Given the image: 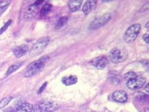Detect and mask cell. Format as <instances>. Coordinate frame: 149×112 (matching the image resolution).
<instances>
[{
	"label": "cell",
	"mask_w": 149,
	"mask_h": 112,
	"mask_svg": "<svg viewBox=\"0 0 149 112\" xmlns=\"http://www.w3.org/2000/svg\"><path fill=\"white\" fill-rule=\"evenodd\" d=\"M49 41L50 39L47 37H43L39 40H38L31 48L30 51H29V56L35 57L41 54L43 52V51L46 49V46H48Z\"/></svg>",
	"instance_id": "1"
},
{
	"label": "cell",
	"mask_w": 149,
	"mask_h": 112,
	"mask_svg": "<svg viewBox=\"0 0 149 112\" xmlns=\"http://www.w3.org/2000/svg\"><path fill=\"white\" fill-rule=\"evenodd\" d=\"M141 27L140 24L137 23L131 25L125 33L124 41L126 43L133 42L136 39L139 34L141 32Z\"/></svg>",
	"instance_id": "2"
},
{
	"label": "cell",
	"mask_w": 149,
	"mask_h": 112,
	"mask_svg": "<svg viewBox=\"0 0 149 112\" xmlns=\"http://www.w3.org/2000/svg\"><path fill=\"white\" fill-rule=\"evenodd\" d=\"M45 64L41 62L40 60H36L30 63L27 66L25 73V77L29 78V77H33V76L37 74L41 70L44 69Z\"/></svg>",
	"instance_id": "3"
},
{
	"label": "cell",
	"mask_w": 149,
	"mask_h": 112,
	"mask_svg": "<svg viewBox=\"0 0 149 112\" xmlns=\"http://www.w3.org/2000/svg\"><path fill=\"white\" fill-rule=\"evenodd\" d=\"M111 15L109 13H105V14L98 17L95 19L93 22L88 26V29L91 30H97V29L100 28V27L104 26L106 24L111 20Z\"/></svg>",
	"instance_id": "4"
},
{
	"label": "cell",
	"mask_w": 149,
	"mask_h": 112,
	"mask_svg": "<svg viewBox=\"0 0 149 112\" xmlns=\"http://www.w3.org/2000/svg\"><path fill=\"white\" fill-rule=\"evenodd\" d=\"M109 58L113 63H120L127 58V53L117 48H114L109 53Z\"/></svg>",
	"instance_id": "5"
},
{
	"label": "cell",
	"mask_w": 149,
	"mask_h": 112,
	"mask_svg": "<svg viewBox=\"0 0 149 112\" xmlns=\"http://www.w3.org/2000/svg\"><path fill=\"white\" fill-rule=\"evenodd\" d=\"M146 82V79L142 76H137L136 78L132 79L127 82V86L130 90H136L143 87Z\"/></svg>",
	"instance_id": "6"
},
{
	"label": "cell",
	"mask_w": 149,
	"mask_h": 112,
	"mask_svg": "<svg viewBox=\"0 0 149 112\" xmlns=\"http://www.w3.org/2000/svg\"><path fill=\"white\" fill-rule=\"evenodd\" d=\"M39 106H40L42 111L45 112H53L58 110L59 107H60L57 103L49 101L42 102L40 103Z\"/></svg>",
	"instance_id": "7"
},
{
	"label": "cell",
	"mask_w": 149,
	"mask_h": 112,
	"mask_svg": "<svg viewBox=\"0 0 149 112\" xmlns=\"http://www.w3.org/2000/svg\"><path fill=\"white\" fill-rule=\"evenodd\" d=\"M91 64L98 70H104L108 65V60L105 57L100 56L91 60Z\"/></svg>",
	"instance_id": "8"
},
{
	"label": "cell",
	"mask_w": 149,
	"mask_h": 112,
	"mask_svg": "<svg viewBox=\"0 0 149 112\" xmlns=\"http://www.w3.org/2000/svg\"><path fill=\"white\" fill-rule=\"evenodd\" d=\"M38 11V6L35 4H33L25 9L24 13V18L26 20H29L35 16Z\"/></svg>",
	"instance_id": "9"
},
{
	"label": "cell",
	"mask_w": 149,
	"mask_h": 112,
	"mask_svg": "<svg viewBox=\"0 0 149 112\" xmlns=\"http://www.w3.org/2000/svg\"><path fill=\"white\" fill-rule=\"evenodd\" d=\"M112 99L120 103H125L127 100V95L123 90H117L112 94Z\"/></svg>",
	"instance_id": "10"
},
{
	"label": "cell",
	"mask_w": 149,
	"mask_h": 112,
	"mask_svg": "<svg viewBox=\"0 0 149 112\" xmlns=\"http://www.w3.org/2000/svg\"><path fill=\"white\" fill-rule=\"evenodd\" d=\"M29 51V48L27 45L22 44L20 46H16L13 49V53L16 58H21L27 53Z\"/></svg>",
	"instance_id": "11"
},
{
	"label": "cell",
	"mask_w": 149,
	"mask_h": 112,
	"mask_svg": "<svg viewBox=\"0 0 149 112\" xmlns=\"http://www.w3.org/2000/svg\"><path fill=\"white\" fill-rule=\"evenodd\" d=\"M96 1H87L83 6V12L85 15H88L91 13V11L96 6Z\"/></svg>",
	"instance_id": "12"
},
{
	"label": "cell",
	"mask_w": 149,
	"mask_h": 112,
	"mask_svg": "<svg viewBox=\"0 0 149 112\" xmlns=\"http://www.w3.org/2000/svg\"><path fill=\"white\" fill-rule=\"evenodd\" d=\"M82 5V1L81 0H74V1H69L68 2L69 8L71 12H76L81 8Z\"/></svg>",
	"instance_id": "13"
},
{
	"label": "cell",
	"mask_w": 149,
	"mask_h": 112,
	"mask_svg": "<svg viewBox=\"0 0 149 112\" xmlns=\"http://www.w3.org/2000/svg\"><path fill=\"white\" fill-rule=\"evenodd\" d=\"M78 81L77 77L76 76H69V77H65L62 79V83L65 84V86H72L74 84H76Z\"/></svg>",
	"instance_id": "14"
},
{
	"label": "cell",
	"mask_w": 149,
	"mask_h": 112,
	"mask_svg": "<svg viewBox=\"0 0 149 112\" xmlns=\"http://www.w3.org/2000/svg\"><path fill=\"white\" fill-rule=\"evenodd\" d=\"M33 106L29 103H23L16 109L15 112H32Z\"/></svg>",
	"instance_id": "15"
},
{
	"label": "cell",
	"mask_w": 149,
	"mask_h": 112,
	"mask_svg": "<svg viewBox=\"0 0 149 112\" xmlns=\"http://www.w3.org/2000/svg\"><path fill=\"white\" fill-rule=\"evenodd\" d=\"M22 64H23L22 63H17L11 65V66L8 67L7 72H6V76L11 75V74L13 73V72L17 71V70H18V69L22 66Z\"/></svg>",
	"instance_id": "16"
},
{
	"label": "cell",
	"mask_w": 149,
	"mask_h": 112,
	"mask_svg": "<svg viewBox=\"0 0 149 112\" xmlns=\"http://www.w3.org/2000/svg\"><path fill=\"white\" fill-rule=\"evenodd\" d=\"M67 22V17H62L60 18L57 22L56 25H55V28L56 29H60L62 27H64Z\"/></svg>",
	"instance_id": "17"
},
{
	"label": "cell",
	"mask_w": 149,
	"mask_h": 112,
	"mask_svg": "<svg viewBox=\"0 0 149 112\" xmlns=\"http://www.w3.org/2000/svg\"><path fill=\"white\" fill-rule=\"evenodd\" d=\"M13 99V97L12 96H7V97L3 98L0 100V109L4 108V106H6L8 103L10 102Z\"/></svg>",
	"instance_id": "18"
},
{
	"label": "cell",
	"mask_w": 149,
	"mask_h": 112,
	"mask_svg": "<svg viewBox=\"0 0 149 112\" xmlns=\"http://www.w3.org/2000/svg\"><path fill=\"white\" fill-rule=\"evenodd\" d=\"M137 77V74L134 72H128L127 73L125 74L124 75V79H125L126 81H129L132 80V79L136 78Z\"/></svg>",
	"instance_id": "19"
},
{
	"label": "cell",
	"mask_w": 149,
	"mask_h": 112,
	"mask_svg": "<svg viewBox=\"0 0 149 112\" xmlns=\"http://www.w3.org/2000/svg\"><path fill=\"white\" fill-rule=\"evenodd\" d=\"M52 8V5L51 4H46L43 6L42 9L41 11V15H46L47 13H49V11H51Z\"/></svg>",
	"instance_id": "20"
},
{
	"label": "cell",
	"mask_w": 149,
	"mask_h": 112,
	"mask_svg": "<svg viewBox=\"0 0 149 112\" xmlns=\"http://www.w3.org/2000/svg\"><path fill=\"white\" fill-rule=\"evenodd\" d=\"M11 22H12V20H8V21L6 22V23L4 24V26H3L1 29H0V34H1L3 33V32H4L5 31L7 30L8 27H9L10 25H11Z\"/></svg>",
	"instance_id": "21"
},
{
	"label": "cell",
	"mask_w": 149,
	"mask_h": 112,
	"mask_svg": "<svg viewBox=\"0 0 149 112\" xmlns=\"http://www.w3.org/2000/svg\"><path fill=\"white\" fill-rule=\"evenodd\" d=\"M136 98L138 99V100H143V99H144V97H146V95L141 93H139L136 94Z\"/></svg>",
	"instance_id": "22"
},
{
	"label": "cell",
	"mask_w": 149,
	"mask_h": 112,
	"mask_svg": "<svg viewBox=\"0 0 149 112\" xmlns=\"http://www.w3.org/2000/svg\"><path fill=\"white\" fill-rule=\"evenodd\" d=\"M32 112H42V110L41 109L40 106H39V105L36 104L34 105V106H33Z\"/></svg>",
	"instance_id": "23"
},
{
	"label": "cell",
	"mask_w": 149,
	"mask_h": 112,
	"mask_svg": "<svg viewBox=\"0 0 149 112\" xmlns=\"http://www.w3.org/2000/svg\"><path fill=\"white\" fill-rule=\"evenodd\" d=\"M49 59H50V58H49V57H48V56H44V57H43V58H40L39 60H40L41 62H42L43 63L45 64V63L48 62V60H49Z\"/></svg>",
	"instance_id": "24"
},
{
	"label": "cell",
	"mask_w": 149,
	"mask_h": 112,
	"mask_svg": "<svg viewBox=\"0 0 149 112\" xmlns=\"http://www.w3.org/2000/svg\"><path fill=\"white\" fill-rule=\"evenodd\" d=\"M46 86H47V82L44 83L43 84L42 86H41V87L40 88H39V92H38V93H42L43 91H44V90L45 89V88L46 87Z\"/></svg>",
	"instance_id": "25"
},
{
	"label": "cell",
	"mask_w": 149,
	"mask_h": 112,
	"mask_svg": "<svg viewBox=\"0 0 149 112\" xmlns=\"http://www.w3.org/2000/svg\"><path fill=\"white\" fill-rule=\"evenodd\" d=\"M143 41L146 42V44L147 45H148V34H146L145 35H143Z\"/></svg>",
	"instance_id": "26"
},
{
	"label": "cell",
	"mask_w": 149,
	"mask_h": 112,
	"mask_svg": "<svg viewBox=\"0 0 149 112\" xmlns=\"http://www.w3.org/2000/svg\"><path fill=\"white\" fill-rule=\"evenodd\" d=\"M8 6H3V7H0V15L2 14L4 12L6 11V8H8Z\"/></svg>",
	"instance_id": "27"
},
{
	"label": "cell",
	"mask_w": 149,
	"mask_h": 112,
	"mask_svg": "<svg viewBox=\"0 0 149 112\" xmlns=\"http://www.w3.org/2000/svg\"><path fill=\"white\" fill-rule=\"evenodd\" d=\"M3 112H15V110L13 108H8L6 109V110H4Z\"/></svg>",
	"instance_id": "28"
},
{
	"label": "cell",
	"mask_w": 149,
	"mask_h": 112,
	"mask_svg": "<svg viewBox=\"0 0 149 112\" xmlns=\"http://www.w3.org/2000/svg\"><path fill=\"white\" fill-rule=\"evenodd\" d=\"M145 89H146V92H149V90H148V84H146V86Z\"/></svg>",
	"instance_id": "29"
},
{
	"label": "cell",
	"mask_w": 149,
	"mask_h": 112,
	"mask_svg": "<svg viewBox=\"0 0 149 112\" xmlns=\"http://www.w3.org/2000/svg\"><path fill=\"white\" fill-rule=\"evenodd\" d=\"M146 29H148V22H147L146 25Z\"/></svg>",
	"instance_id": "30"
}]
</instances>
